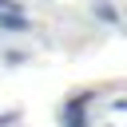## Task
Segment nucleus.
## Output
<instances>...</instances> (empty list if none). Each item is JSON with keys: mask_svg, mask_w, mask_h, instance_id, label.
Listing matches in <instances>:
<instances>
[{"mask_svg": "<svg viewBox=\"0 0 127 127\" xmlns=\"http://www.w3.org/2000/svg\"><path fill=\"white\" fill-rule=\"evenodd\" d=\"M95 12H99V16H103V20H111V24H115V20H119V16H115V8H107V4H95Z\"/></svg>", "mask_w": 127, "mask_h": 127, "instance_id": "7ed1b4c3", "label": "nucleus"}, {"mask_svg": "<svg viewBox=\"0 0 127 127\" xmlns=\"http://www.w3.org/2000/svg\"><path fill=\"white\" fill-rule=\"evenodd\" d=\"M24 28H28V20H24V12L16 4L0 8V32H24Z\"/></svg>", "mask_w": 127, "mask_h": 127, "instance_id": "f03ea898", "label": "nucleus"}, {"mask_svg": "<svg viewBox=\"0 0 127 127\" xmlns=\"http://www.w3.org/2000/svg\"><path fill=\"white\" fill-rule=\"evenodd\" d=\"M91 95L83 91V95H75L67 107H64V127H87V115H83V103H87Z\"/></svg>", "mask_w": 127, "mask_h": 127, "instance_id": "f257e3e1", "label": "nucleus"}, {"mask_svg": "<svg viewBox=\"0 0 127 127\" xmlns=\"http://www.w3.org/2000/svg\"><path fill=\"white\" fill-rule=\"evenodd\" d=\"M8 4H12V0H0V8H8Z\"/></svg>", "mask_w": 127, "mask_h": 127, "instance_id": "20e7f679", "label": "nucleus"}]
</instances>
